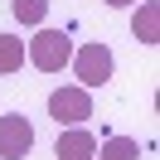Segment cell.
Listing matches in <instances>:
<instances>
[{
	"mask_svg": "<svg viewBox=\"0 0 160 160\" xmlns=\"http://www.w3.org/2000/svg\"><path fill=\"white\" fill-rule=\"evenodd\" d=\"M73 73H78V88H102V82H112V73H117V58H112V49L102 39H92V44H82V49H73Z\"/></svg>",
	"mask_w": 160,
	"mask_h": 160,
	"instance_id": "cell-1",
	"label": "cell"
},
{
	"mask_svg": "<svg viewBox=\"0 0 160 160\" xmlns=\"http://www.w3.org/2000/svg\"><path fill=\"white\" fill-rule=\"evenodd\" d=\"M24 58H29L39 73H63V63L73 58V39L63 29H39L29 39V49H24Z\"/></svg>",
	"mask_w": 160,
	"mask_h": 160,
	"instance_id": "cell-2",
	"label": "cell"
},
{
	"mask_svg": "<svg viewBox=\"0 0 160 160\" xmlns=\"http://www.w3.org/2000/svg\"><path fill=\"white\" fill-rule=\"evenodd\" d=\"M49 117L58 126H82L92 117V92L88 88H53L49 92Z\"/></svg>",
	"mask_w": 160,
	"mask_h": 160,
	"instance_id": "cell-3",
	"label": "cell"
},
{
	"mask_svg": "<svg viewBox=\"0 0 160 160\" xmlns=\"http://www.w3.org/2000/svg\"><path fill=\"white\" fill-rule=\"evenodd\" d=\"M34 150V126L24 112H10L0 117V160H24Z\"/></svg>",
	"mask_w": 160,
	"mask_h": 160,
	"instance_id": "cell-4",
	"label": "cell"
},
{
	"mask_svg": "<svg viewBox=\"0 0 160 160\" xmlns=\"http://www.w3.org/2000/svg\"><path fill=\"white\" fill-rule=\"evenodd\" d=\"M92 150H97V136L88 126H58V141H53L58 160H92Z\"/></svg>",
	"mask_w": 160,
	"mask_h": 160,
	"instance_id": "cell-5",
	"label": "cell"
},
{
	"mask_svg": "<svg viewBox=\"0 0 160 160\" xmlns=\"http://www.w3.org/2000/svg\"><path fill=\"white\" fill-rule=\"evenodd\" d=\"M131 34H136L141 44H160V0H136Z\"/></svg>",
	"mask_w": 160,
	"mask_h": 160,
	"instance_id": "cell-6",
	"label": "cell"
},
{
	"mask_svg": "<svg viewBox=\"0 0 160 160\" xmlns=\"http://www.w3.org/2000/svg\"><path fill=\"white\" fill-rule=\"evenodd\" d=\"M92 155H102V160H141V141H131V136H107Z\"/></svg>",
	"mask_w": 160,
	"mask_h": 160,
	"instance_id": "cell-7",
	"label": "cell"
},
{
	"mask_svg": "<svg viewBox=\"0 0 160 160\" xmlns=\"http://www.w3.org/2000/svg\"><path fill=\"white\" fill-rule=\"evenodd\" d=\"M24 68V39L0 34V73H20Z\"/></svg>",
	"mask_w": 160,
	"mask_h": 160,
	"instance_id": "cell-8",
	"label": "cell"
},
{
	"mask_svg": "<svg viewBox=\"0 0 160 160\" xmlns=\"http://www.w3.org/2000/svg\"><path fill=\"white\" fill-rule=\"evenodd\" d=\"M10 15L20 24H44V15H49V0H10Z\"/></svg>",
	"mask_w": 160,
	"mask_h": 160,
	"instance_id": "cell-9",
	"label": "cell"
},
{
	"mask_svg": "<svg viewBox=\"0 0 160 160\" xmlns=\"http://www.w3.org/2000/svg\"><path fill=\"white\" fill-rule=\"evenodd\" d=\"M107 5H117V10H121V5H136V0H107Z\"/></svg>",
	"mask_w": 160,
	"mask_h": 160,
	"instance_id": "cell-10",
	"label": "cell"
}]
</instances>
